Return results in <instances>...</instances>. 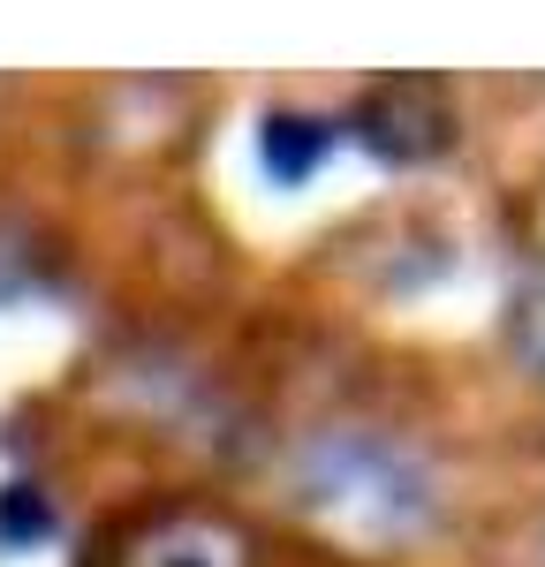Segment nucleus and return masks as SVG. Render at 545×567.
Instances as JSON below:
<instances>
[{"label": "nucleus", "instance_id": "nucleus-1", "mask_svg": "<svg viewBox=\"0 0 545 567\" xmlns=\"http://www.w3.org/2000/svg\"><path fill=\"white\" fill-rule=\"evenodd\" d=\"M122 567H243V537L213 515H167L122 553Z\"/></svg>", "mask_w": 545, "mask_h": 567}]
</instances>
